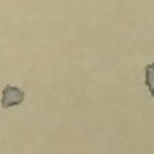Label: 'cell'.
<instances>
[{
	"label": "cell",
	"instance_id": "1",
	"mask_svg": "<svg viewBox=\"0 0 154 154\" xmlns=\"http://www.w3.org/2000/svg\"><path fill=\"white\" fill-rule=\"evenodd\" d=\"M146 85L154 98V62L146 68Z\"/></svg>",
	"mask_w": 154,
	"mask_h": 154
}]
</instances>
